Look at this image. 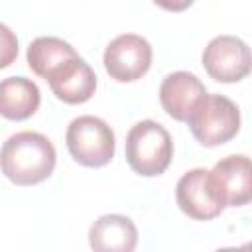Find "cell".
<instances>
[{
    "label": "cell",
    "instance_id": "1",
    "mask_svg": "<svg viewBox=\"0 0 252 252\" xmlns=\"http://www.w3.org/2000/svg\"><path fill=\"white\" fill-rule=\"evenodd\" d=\"M57 154L47 136L32 130L12 134L0 150V169L16 185H35L55 169Z\"/></svg>",
    "mask_w": 252,
    "mask_h": 252
},
{
    "label": "cell",
    "instance_id": "2",
    "mask_svg": "<svg viewBox=\"0 0 252 252\" xmlns=\"http://www.w3.org/2000/svg\"><path fill=\"white\" fill-rule=\"evenodd\" d=\"M124 154L128 165L136 173L154 177L167 169L173 158V142L169 132L159 122L142 120L130 128Z\"/></svg>",
    "mask_w": 252,
    "mask_h": 252
},
{
    "label": "cell",
    "instance_id": "3",
    "mask_svg": "<svg viewBox=\"0 0 252 252\" xmlns=\"http://www.w3.org/2000/svg\"><path fill=\"white\" fill-rule=\"evenodd\" d=\"M195 140L205 146H220L240 130V110L224 94H205L185 120Z\"/></svg>",
    "mask_w": 252,
    "mask_h": 252
},
{
    "label": "cell",
    "instance_id": "4",
    "mask_svg": "<svg viewBox=\"0 0 252 252\" xmlns=\"http://www.w3.org/2000/svg\"><path fill=\"white\" fill-rule=\"evenodd\" d=\"M65 142L71 158L87 167H102L114 158V132L98 116L73 118L67 126Z\"/></svg>",
    "mask_w": 252,
    "mask_h": 252
},
{
    "label": "cell",
    "instance_id": "5",
    "mask_svg": "<svg viewBox=\"0 0 252 252\" xmlns=\"http://www.w3.org/2000/svg\"><path fill=\"white\" fill-rule=\"evenodd\" d=\"M175 201L179 209L195 220H211L224 211V201L211 173L203 167L181 175L175 187Z\"/></svg>",
    "mask_w": 252,
    "mask_h": 252
},
{
    "label": "cell",
    "instance_id": "6",
    "mask_svg": "<svg viewBox=\"0 0 252 252\" xmlns=\"http://www.w3.org/2000/svg\"><path fill=\"white\" fill-rule=\"evenodd\" d=\"M104 69L118 83L138 81L152 65V45L136 33L114 37L104 49Z\"/></svg>",
    "mask_w": 252,
    "mask_h": 252
},
{
    "label": "cell",
    "instance_id": "7",
    "mask_svg": "<svg viewBox=\"0 0 252 252\" xmlns=\"http://www.w3.org/2000/svg\"><path fill=\"white\" fill-rule=\"evenodd\" d=\"M250 47L234 35L213 37L203 51V67L219 83H238L250 73Z\"/></svg>",
    "mask_w": 252,
    "mask_h": 252
},
{
    "label": "cell",
    "instance_id": "8",
    "mask_svg": "<svg viewBox=\"0 0 252 252\" xmlns=\"http://www.w3.org/2000/svg\"><path fill=\"white\" fill-rule=\"evenodd\" d=\"M53 91V94L67 104L87 102L96 89V75L91 65L79 55L61 63L55 71L45 79Z\"/></svg>",
    "mask_w": 252,
    "mask_h": 252
},
{
    "label": "cell",
    "instance_id": "9",
    "mask_svg": "<svg viewBox=\"0 0 252 252\" xmlns=\"http://www.w3.org/2000/svg\"><path fill=\"white\" fill-rule=\"evenodd\" d=\"M224 207H242L252 197V179H250V159L244 154L226 156L217 161L209 171Z\"/></svg>",
    "mask_w": 252,
    "mask_h": 252
},
{
    "label": "cell",
    "instance_id": "10",
    "mask_svg": "<svg viewBox=\"0 0 252 252\" xmlns=\"http://www.w3.org/2000/svg\"><path fill=\"white\" fill-rule=\"evenodd\" d=\"M205 94V85L189 71L169 73L159 85V102L163 110L179 122H185L189 118V114Z\"/></svg>",
    "mask_w": 252,
    "mask_h": 252
},
{
    "label": "cell",
    "instance_id": "11",
    "mask_svg": "<svg viewBox=\"0 0 252 252\" xmlns=\"http://www.w3.org/2000/svg\"><path fill=\"white\" fill-rule=\"evenodd\" d=\"M89 244L98 252H132L138 244V230L124 215H102L89 230Z\"/></svg>",
    "mask_w": 252,
    "mask_h": 252
},
{
    "label": "cell",
    "instance_id": "12",
    "mask_svg": "<svg viewBox=\"0 0 252 252\" xmlns=\"http://www.w3.org/2000/svg\"><path fill=\"white\" fill-rule=\"evenodd\" d=\"M41 94L37 85L26 77H6L0 81V116L26 120L39 108Z\"/></svg>",
    "mask_w": 252,
    "mask_h": 252
},
{
    "label": "cell",
    "instance_id": "13",
    "mask_svg": "<svg viewBox=\"0 0 252 252\" xmlns=\"http://www.w3.org/2000/svg\"><path fill=\"white\" fill-rule=\"evenodd\" d=\"M75 55L77 51L67 41L53 35H41L35 37L28 47V65L37 77L47 79L51 71Z\"/></svg>",
    "mask_w": 252,
    "mask_h": 252
},
{
    "label": "cell",
    "instance_id": "14",
    "mask_svg": "<svg viewBox=\"0 0 252 252\" xmlns=\"http://www.w3.org/2000/svg\"><path fill=\"white\" fill-rule=\"evenodd\" d=\"M18 57V37L16 33L0 22V69L12 65Z\"/></svg>",
    "mask_w": 252,
    "mask_h": 252
},
{
    "label": "cell",
    "instance_id": "15",
    "mask_svg": "<svg viewBox=\"0 0 252 252\" xmlns=\"http://www.w3.org/2000/svg\"><path fill=\"white\" fill-rule=\"evenodd\" d=\"M159 8L163 10H169V12H183L187 10L195 0H154Z\"/></svg>",
    "mask_w": 252,
    "mask_h": 252
}]
</instances>
